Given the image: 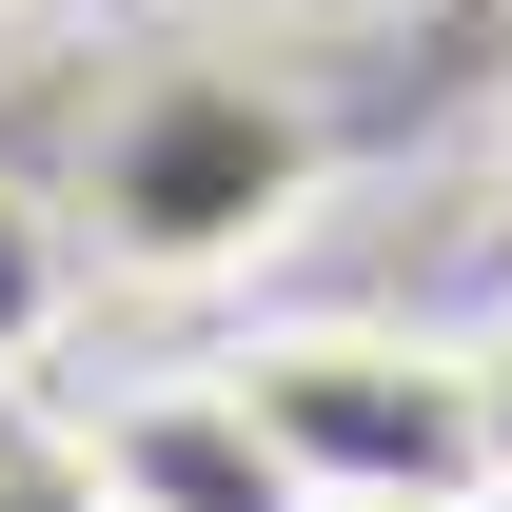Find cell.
I'll list each match as a JSON object with an SVG mask.
<instances>
[{"instance_id":"6da1fadb","label":"cell","mask_w":512,"mask_h":512,"mask_svg":"<svg viewBox=\"0 0 512 512\" xmlns=\"http://www.w3.org/2000/svg\"><path fill=\"white\" fill-rule=\"evenodd\" d=\"M335 138L316 99H296V60H256V40H197V60H138L119 99H99V178H79V237H99V276H158V296H197V276H256V256L316 217Z\"/></svg>"},{"instance_id":"52a82bcc","label":"cell","mask_w":512,"mask_h":512,"mask_svg":"<svg viewBox=\"0 0 512 512\" xmlns=\"http://www.w3.org/2000/svg\"><path fill=\"white\" fill-rule=\"evenodd\" d=\"M473 394H493V493H512V335H473Z\"/></svg>"},{"instance_id":"7a4b0ae2","label":"cell","mask_w":512,"mask_h":512,"mask_svg":"<svg viewBox=\"0 0 512 512\" xmlns=\"http://www.w3.org/2000/svg\"><path fill=\"white\" fill-rule=\"evenodd\" d=\"M217 375L256 394V434L296 453L316 512H355V493H493L473 335H414V316H276V335H237Z\"/></svg>"},{"instance_id":"ba28073f","label":"cell","mask_w":512,"mask_h":512,"mask_svg":"<svg viewBox=\"0 0 512 512\" xmlns=\"http://www.w3.org/2000/svg\"><path fill=\"white\" fill-rule=\"evenodd\" d=\"M355 512H512V493H355Z\"/></svg>"},{"instance_id":"5b68a950","label":"cell","mask_w":512,"mask_h":512,"mask_svg":"<svg viewBox=\"0 0 512 512\" xmlns=\"http://www.w3.org/2000/svg\"><path fill=\"white\" fill-rule=\"evenodd\" d=\"M217 20H237L256 60H335V40H414L434 0H217Z\"/></svg>"},{"instance_id":"3957f363","label":"cell","mask_w":512,"mask_h":512,"mask_svg":"<svg viewBox=\"0 0 512 512\" xmlns=\"http://www.w3.org/2000/svg\"><path fill=\"white\" fill-rule=\"evenodd\" d=\"M60 473L99 512H316L296 493V453L256 434V394L197 355V375H119V394H79L60 414Z\"/></svg>"},{"instance_id":"8992f818","label":"cell","mask_w":512,"mask_h":512,"mask_svg":"<svg viewBox=\"0 0 512 512\" xmlns=\"http://www.w3.org/2000/svg\"><path fill=\"white\" fill-rule=\"evenodd\" d=\"M0 512H99V493H79V473H60V434H40V453H0Z\"/></svg>"},{"instance_id":"277c9868","label":"cell","mask_w":512,"mask_h":512,"mask_svg":"<svg viewBox=\"0 0 512 512\" xmlns=\"http://www.w3.org/2000/svg\"><path fill=\"white\" fill-rule=\"evenodd\" d=\"M79 256H99V237H79L60 197L0 178V394H40V355L79 335Z\"/></svg>"}]
</instances>
